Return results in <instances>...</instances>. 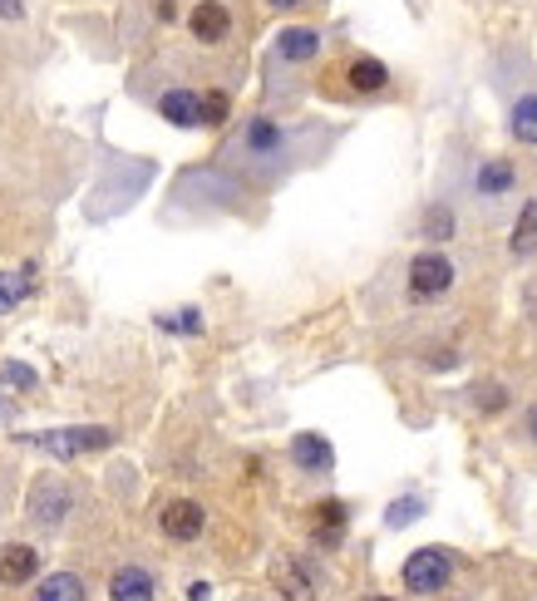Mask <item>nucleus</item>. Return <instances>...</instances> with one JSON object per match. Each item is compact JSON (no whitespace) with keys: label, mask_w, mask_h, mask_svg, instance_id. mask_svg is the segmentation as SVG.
Wrapping results in <instances>:
<instances>
[{"label":"nucleus","mask_w":537,"mask_h":601,"mask_svg":"<svg viewBox=\"0 0 537 601\" xmlns=\"http://www.w3.org/2000/svg\"><path fill=\"white\" fill-rule=\"evenodd\" d=\"M30 449H44L54 459H79V453H95L113 444V429L105 424H84V429H44V434H20Z\"/></svg>","instance_id":"nucleus-1"},{"label":"nucleus","mask_w":537,"mask_h":601,"mask_svg":"<svg viewBox=\"0 0 537 601\" xmlns=\"http://www.w3.org/2000/svg\"><path fill=\"white\" fill-rule=\"evenodd\" d=\"M449 577H454V558L444 548H419L415 558L405 562V587H409V592L434 597V592L449 587Z\"/></svg>","instance_id":"nucleus-2"},{"label":"nucleus","mask_w":537,"mask_h":601,"mask_svg":"<svg viewBox=\"0 0 537 601\" xmlns=\"http://www.w3.org/2000/svg\"><path fill=\"white\" fill-rule=\"evenodd\" d=\"M449 287H454V262H449V257L419 252L415 262H409V297L434 301V297H444Z\"/></svg>","instance_id":"nucleus-3"},{"label":"nucleus","mask_w":537,"mask_h":601,"mask_svg":"<svg viewBox=\"0 0 537 601\" xmlns=\"http://www.w3.org/2000/svg\"><path fill=\"white\" fill-rule=\"evenodd\" d=\"M70 508H74V498L60 479H40L36 489H30V518H36L40 528H60Z\"/></svg>","instance_id":"nucleus-4"},{"label":"nucleus","mask_w":537,"mask_h":601,"mask_svg":"<svg viewBox=\"0 0 537 601\" xmlns=\"http://www.w3.org/2000/svg\"><path fill=\"white\" fill-rule=\"evenodd\" d=\"M158 523H163V532L173 542H192V538H202V528H208V513H202V503H192V498H173V503H163Z\"/></svg>","instance_id":"nucleus-5"},{"label":"nucleus","mask_w":537,"mask_h":601,"mask_svg":"<svg viewBox=\"0 0 537 601\" xmlns=\"http://www.w3.org/2000/svg\"><path fill=\"white\" fill-rule=\"evenodd\" d=\"M188 30H192V40H202V44L227 40V30H232V10H227L222 0H198L192 16H188Z\"/></svg>","instance_id":"nucleus-6"},{"label":"nucleus","mask_w":537,"mask_h":601,"mask_svg":"<svg viewBox=\"0 0 537 601\" xmlns=\"http://www.w3.org/2000/svg\"><path fill=\"white\" fill-rule=\"evenodd\" d=\"M291 459L301 473H330L336 469V449H330L326 434H296L291 439Z\"/></svg>","instance_id":"nucleus-7"},{"label":"nucleus","mask_w":537,"mask_h":601,"mask_svg":"<svg viewBox=\"0 0 537 601\" xmlns=\"http://www.w3.org/2000/svg\"><path fill=\"white\" fill-rule=\"evenodd\" d=\"M158 597V582L148 567H119L109 577V601H153Z\"/></svg>","instance_id":"nucleus-8"},{"label":"nucleus","mask_w":537,"mask_h":601,"mask_svg":"<svg viewBox=\"0 0 537 601\" xmlns=\"http://www.w3.org/2000/svg\"><path fill=\"white\" fill-rule=\"evenodd\" d=\"M36 572H40V552L30 548V542H10V548L0 552V582L6 587H26Z\"/></svg>","instance_id":"nucleus-9"},{"label":"nucleus","mask_w":537,"mask_h":601,"mask_svg":"<svg viewBox=\"0 0 537 601\" xmlns=\"http://www.w3.org/2000/svg\"><path fill=\"white\" fill-rule=\"evenodd\" d=\"M158 113H163L173 129H198L202 94H192V89H168V94L158 99Z\"/></svg>","instance_id":"nucleus-10"},{"label":"nucleus","mask_w":537,"mask_h":601,"mask_svg":"<svg viewBox=\"0 0 537 601\" xmlns=\"http://www.w3.org/2000/svg\"><path fill=\"white\" fill-rule=\"evenodd\" d=\"M346 523H350V508L346 503H316L311 508V532L321 548H336L346 538Z\"/></svg>","instance_id":"nucleus-11"},{"label":"nucleus","mask_w":537,"mask_h":601,"mask_svg":"<svg viewBox=\"0 0 537 601\" xmlns=\"http://www.w3.org/2000/svg\"><path fill=\"white\" fill-rule=\"evenodd\" d=\"M277 54H281V60H291V64H306V60L321 54V36H316L311 26H287L277 36Z\"/></svg>","instance_id":"nucleus-12"},{"label":"nucleus","mask_w":537,"mask_h":601,"mask_svg":"<svg viewBox=\"0 0 537 601\" xmlns=\"http://www.w3.org/2000/svg\"><path fill=\"white\" fill-rule=\"evenodd\" d=\"M346 79H350V89H356V94H380V89L390 84V70H385L380 60H370V54H360V60H350Z\"/></svg>","instance_id":"nucleus-13"},{"label":"nucleus","mask_w":537,"mask_h":601,"mask_svg":"<svg viewBox=\"0 0 537 601\" xmlns=\"http://www.w3.org/2000/svg\"><path fill=\"white\" fill-rule=\"evenodd\" d=\"M277 592L287 601H316V582L301 562H277Z\"/></svg>","instance_id":"nucleus-14"},{"label":"nucleus","mask_w":537,"mask_h":601,"mask_svg":"<svg viewBox=\"0 0 537 601\" xmlns=\"http://www.w3.org/2000/svg\"><path fill=\"white\" fill-rule=\"evenodd\" d=\"M36 601H84V582L74 572H50L36 587Z\"/></svg>","instance_id":"nucleus-15"},{"label":"nucleus","mask_w":537,"mask_h":601,"mask_svg":"<svg viewBox=\"0 0 537 601\" xmlns=\"http://www.w3.org/2000/svg\"><path fill=\"white\" fill-rule=\"evenodd\" d=\"M508 188H513V163L508 158H488V163L478 168V192H484V198H503Z\"/></svg>","instance_id":"nucleus-16"},{"label":"nucleus","mask_w":537,"mask_h":601,"mask_svg":"<svg viewBox=\"0 0 537 601\" xmlns=\"http://www.w3.org/2000/svg\"><path fill=\"white\" fill-rule=\"evenodd\" d=\"M247 149L257 153V158L277 153V149H281V123H277V119H251V123H247Z\"/></svg>","instance_id":"nucleus-17"},{"label":"nucleus","mask_w":537,"mask_h":601,"mask_svg":"<svg viewBox=\"0 0 537 601\" xmlns=\"http://www.w3.org/2000/svg\"><path fill=\"white\" fill-rule=\"evenodd\" d=\"M537 252V198L518 212V227H513V257H533Z\"/></svg>","instance_id":"nucleus-18"},{"label":"nucleus","mask_w":537,"mask_h":601,"mask_svg":"<svg viewBox=\"0 0 537 601\" xmlns=\"http://www.w3.org/2000/svg\"><path fill=\"white\" fill-rule=\"evenodd\" d=\"M513 139L518 143H537V94H523L518 104H513Z\"/></svg>","instance_id":"nucleus-19"},{"label":"nucleus","mask_w":537,"mask_h":601,"mask_svg":"<svg viewBox=\"0 0 537 601\" xmlns=\"http://www.w3.org/2000/svg\"><path fill=\"white\" fill-rule=\"evenodd\" d=\"M26 297H30V281L16 277V271H0V315L16 311V305L26 301Z\"/></svg>","instance_id":"nucleus-20"},{"label":"nucleus","mask_w":537,"mask_h":601,"mask_svg":"<svg viewBox=\"0 0 537 601\" xmlns=\"http://www.w3.org/2000/svg\"><path fill=\"white\" fill-rule=\"evenodd\" d=\"M425 237L429 242H449L454 237V212L444 208V202H434V208L425 212Z\"/></svg>","instance_id":"nucleus-21"},{"label":"nucleus","mask_w":537,"mask_h":601,"mask_svg":"<svg viewBox=\"0 0 537 601\" xmlns=\"http://www.w3.org/2000/svg\"><path fill=\"white\" fill-rule=\"evenodd\" d=\"M227 113H232V99H227V94H217V89H212V94H202V113H198V123H208V129H222Z\"/></svg>","instance_id":"nucleus-22"},{"label":"nucleus","mask_w":537,"mask_h":601,"mask_svg":"<svg viewBox=\"0 0 537 601\" xmlns=\"http://www.w3.org/2000/svg\"><path fill=\"white\" fill-rule=\"evenodd\" d=\"M0 384H6V390H36V370L20 365V360H6V365H0Z\"/></svg>","instance_id":"nucleus-23"},{"label":"nucleus","mask_w":537,"mask_h":601,"mask_svg":"<svg viewBox=\"0 0 537 601\" xmlns=\"http://www.w3.org/2000/svg\"><path fill=\"white\" fill-rule=\"evenodd\" d=\"M158 325H163V331H182V335H202V315L192 311H178V315H158Z\"/></svg>","instance_id":"nucleus-24"},{"label":"nucleus","mask_w":537,"mask_h":601,"mask_svg":"<svg viewBox=\"0 0 537 601\" xmlns=\"http://www.w3.org/2000/svg\"><path fill=\"white\" fill-rule=\"evenodd\" d=\"M419 513H425V503H419V498H399V503H390L385 523H390V528H405L409 518H419Z\"/></svg>","instance_id":"nucleus-25"},{"label":"nucleus","mask_w":537,"mask_h":601,"mask_svg":"<svg viewBox=\"0 0 537 601\" xmlns=\"http://www.w3.org/2000/svg\"><path fill=\"white\" fill-rule=\"evenodd\" d=\"M478 410L484 414L508 410V390H503V384H484V390H478Z\"/></svg>","instance_id":"nucleus-26"},{"label":"nucleus","mask_w":537,"mask_h":601,"mask_svg":"<svg viewBox=\"0 0 537 601\" xmlns=\"http://www.w3.org/2000/svg\"><path fill=\"white\" fill-rule=\"evenodd\" d=\"M0 20H26V0H0Z\"/></svg>","instance_id":"nucleus-27"},{"label":"nucleus","mask_w":537,"mask_h":601,"mask_svg":"<svg viewBox=\"0 0 537 601\" xmlns=\"http://www.w3.org/2000/svg\"><path fill=\"white\" fill-rule=\"evenodd\" d=\"M208 597H212L208 582H192V587H188V601H208Z\"/></svg>","instance_id":"nucleus-28"},{"label":"nucleus","mask_w":537,"mask_h":601,"mask_svg":"<svg viewBox=\"0 0 537 601\" xmlns=\"http://www.w3.org/2000/svg\"><path fill=\"white\" fill-rule=\"evenodd\" d=\"M153 10H158V20H163V26H168V20H173V16H178V6H173V0H158V6H153Z\"/></svg>","instance_id":"nucleus-29"},{"label":"nucleus","mask_w":537,"mask_h":601,"mask_svg":"<svg viewBox=\"0 0 537 601\" xmlns=\"http://www.w3.org/2000/svg\"><path fill=\"white\" fill-rule=\"evenodd\" d=\"M267 6H277V10H296L301 0H267Z\"/></svg>","instance_id":"nucleus-30"},{"label":"nucleus","mask_w":537,"mask_h":601,"mask_svg":"<svg viewBox=\"0 0 537 601\" xmlns=\"http://www.w3.org/2000/svg\"><path fill=\"white\" fill-rule=\"evenodd\" d=\"M528 434L537 439V404H533V410H528Z\"/></svg>","instance_id":"nucleus-31"},{"label":"nucleus","mask_w":537,"mask_h":601,"mask_svg":"<svg viewBox=\"0 0 537 601\" xmlns=\"http://www.w3.org/2000/svg\"><path fill=\"white\" fill-rule=\"evenodd\" d=\"M0 419H10V404L6 400H0Z\"/></svg>","instance_id":"nucleus-32"},{"label":"nucleus","mask_w":537,"mask_h":601,"mask_svg":"<svg viewBox=\"0 0 537 601\" xmlns=\"http://www.w3.org/2000/svg\"><path fill=\"white\" fill-rule=\"evenodd\" d=\"M370 601H390V597H370Z\"/></svg>","instance_id":"nucleus-33"}]
</instances>
